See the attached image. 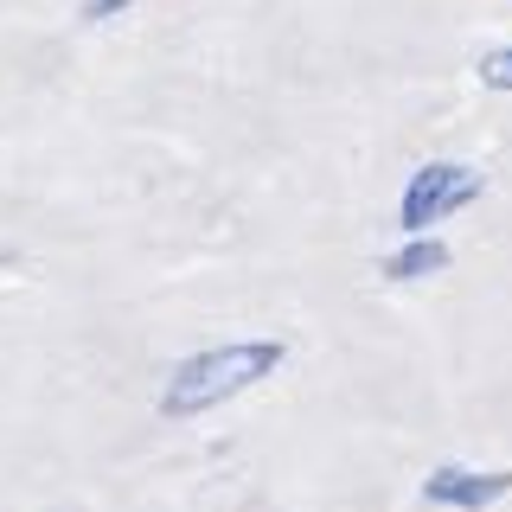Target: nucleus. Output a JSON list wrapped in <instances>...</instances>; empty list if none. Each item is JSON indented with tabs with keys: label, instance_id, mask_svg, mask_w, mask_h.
Segmentation results:
<instances>
[{
	"label": "nucleus",
	"instance_id": "1",
	"mask_svg": "<svg viewBox=\"0 0 512 512\" xmlns=\"http://www.w3.org/2000/svg\"><path fill=\"white\" fill-rule=\"evenodd\" d=\"M282 365V346L276 340H250V346H218V352H192L180 372L167 378L160 391V410L167 416H192V410H212L224 397L250 391L256 378H269Z\"/></svg>",
	"mask_w": 512,
	"mask_h": 512
},
{
	"label": "nucleus",
	"instance_id": "2",
	"mask_svg": "<svg viewBox=\"0 0 512 512\" xmlns=\"http://www.w3.org/2000/svg\"><path fill=\"white\" fill-rule=\"evenodd\" d=\"M474 192H480V173H474V167H448V160L423 167V173L404 186V231H423V224L461 212Z\"/></svg>",
	"mask_w": 512,
	"mask_h": 512
},
{
	"label": "nucleus",
	"instance_id": "3",
	"mask_svg": "<svg viewBox=\"0 0 512 512\" xmlns=\"http://www.w3.org/2000/svg\"><path fill=\"white\" fill-rule=\"evenodd\" d=\"M512 487V474H468V468H436L429 474V500L436 506H487Z\"/></svg>",
	"mask_w": 512,
	"mask_h": 512
},
{
	"label": "nucleus",
	"instance_id": "4",
	"mask_svg": "<svg viewBox=\"0 0 512 512\" xmlns=\"http://www.w3.org/2000/svg\"><path fill=\"white\" fill-rule=\"evenodd\" d=\"M442 263H448V250H442V244H410V250H397L391 263H384V276L404 282V276H429V269H442Z\"/></svg>",
	"mask_w": 512,
	"mask_h": 512
},
{
	"label": "nucleus",
	"instance_id": "5",
	"mask_svg": "<svg viewBox=\"0 0 512 512\" xmlns=\"http://www.w3.org/2000/svg\"><path fill=\"white\" fill-rule=\"evenodd\" d=\"M480 84H487V90H512V45H506V52H487V64H480Z\"/></svg>",
	"mask_w": 512,
	"mask_h": 512
},
{
	"label": "nucleus",
	"instance_id": "6",
	"mask_svg": "<svg viewBox=\"0 0 512 512\" xmlns=\"http://www.w3.org/2000/svg\"><path fill=\"white\" fill-rule=\"evenodd\" d=\"M122 7H135V0H90L84 13H90V20H109V13H122Z\"/></svg>",
	"mask_w": 512,
	"mask_h": 512
}]
</instances>
